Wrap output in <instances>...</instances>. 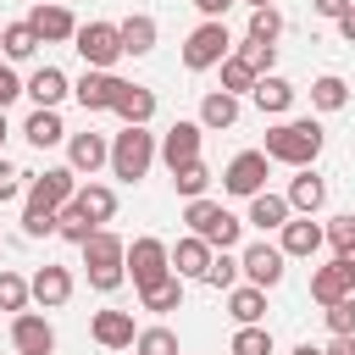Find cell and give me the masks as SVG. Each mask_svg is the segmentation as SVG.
Here are the masks:
<instances>
[{
    "instance_id": "23",
    "label": "cell",
    "mask_w": 355,
    "mask_h": 355,
    "mask_svg": "<svg viewBox=\"0 0 355 355\" xmlns=\"http://www.w3.org/2000/svg\"><path fill=\"white\" fill-rule=\"evenodd\" d=\"M322 244H327V227H316L311 216H300V222H283V244H277L283 255H316Z\"/></svg>"
},
{
    "instance_id": "15",
    "label": "cell",
    "mask_w": 355,
    "mask_h": 355,
    "mask_svg": "<svg viewBox=\"0 0 355 355\" xmlns=\"http://www.w3.org/2000/svg\"><path fill=\"white\" fill-rule=\"evenodd\" d=\"M67 166L94 178L100 166H111V144H105L100 133H72V139H67Z\"/></svg>"
},
{
    "instance_id": "26",
    "label": "cell",
    "mask_w": 355,
    "mask_h": 355,
    "mask_svg": "<svg viewBox=\"0 0 355 355\" xmlns=\"http://www.w3.org/2000/svg\"><path fill=\"white\" fill-rule=\"evenodd\" d=\"M239 122V94H227V89H211L205 100H200V128H233Z\"/></svg>"
},
{
    "instance_id": "4",
    "label": "cell",
    "mask_w": 355,
    "mask_h": 355,
    "mask_svg": "<svg viewBox=\"0 0 355 355\" xmlns=\"http://www.w3.org/2000/svg\"><path fill=\"white\" fill-rule=\"evenodd\" d=\"M155 155H161V144H155V133H144V128H122V133L111 139V172H116L122 183H139Z\"/></svg>"
},
{
    "instance_id": "51",
    "label": "cell",
    "mask_w": 355,
    "mask_h": 355,
    "mask_svg": "<svg viewBox=\"0 0 355 355\" xmlns=\"http://www.w3.org/2000/svg\"><path fill=\"white\" fill-rule=\"evenodd\" d=\"M338 33H344V39H349V44H355V6H349V11H344V17H338Z\"/></svg>"
},
{
    "instance_id": "38",
    "label": "cell",
    "mask_w": 355,
    "mask_h": 355,
    "mask_svg": "<svg viewBox=\"0 0 355 355\" xmlns=\"http://www.w3.org/2000/svg\"><path fill=\"white\" fill-rule=\"evenodd\" d=\"M277 33H283V11H277V6H261V11H250V33H244V39L277 44Z\"/></svg>"
},
{
    "instance_id": "5",
    "label": "cell",
    "mask_w": 355,
    "mask_h": 355,
    "mask_svg": "<svg viewBox=\"0 0 355 355\" xmlns=\"http://www.w3.org/2000/svg\"><path fill=\"white\" fill-rule=\"evenodd\" d=\"M128 277H133V288L144 294V288H155V283H166V277H178L172 272V250L161 244V239H133L128 244Z\"/></svg>"
},
{
    "instance_id": "7",
    "label": "cell",
    "mask_w": 355,
    "mask_h": 355,
    "mask_svg": "<svg viewBox=\"0 0 355 355\" xmlns=\"http://www.w3.org/2000/svg\"><path fill=\"white\" fill-rule=\"evenodd\" d=\"M227 50H233V33H227V22H200V28L183 39V67H189V72L222 67V61H227Z\"/></svg>"
},
{
    "instance_id": "29",
    "label": "cell",
    "mask_w": 355,
    "mask_h": 355,
    "mask_svg": "<svg viewBox=\"0 0 355 355\" xmlns=\"http://www.w3.org/2000/svg\"><path fill=\"white\" fill-rule=\"evenodd\" d=\"M22 139H28V144H39V150H44V144H61V139H67L61 111H33V116L22 122Z\"/></svg>"
},
{
    "instance_id": "14",
    "label": "cell",
    "mask_w": 355,
    "mask_h": 355,
    "mask_svg": "<svg viewBox=\"0 0 355 355\" xmlns=\"http://www.w3.org/2000/svg\"><path fill=\"white\" fill-rule=\"evenodd\" d=\"M11 344H17L22 355H50V349H55V327H50L39 311H22V316L11 322Z\"/></svg>"
},
{
    "instance_id": "10",
    "label": "cell",
    "mask_w": 355,
    "mask_h": 355,
    "mask_svg": "<svg viewBox=\"0 0 355 355\" xmlns=\"http://www.w3.org/2000/svg\"><path fill=\"white\" fill-rule=\"evenodd\" d=\"M122 89H128V78H116V72H83V78L72 83V94H78L83 111H116Z\"/></svg>"
},
{
    "instance_id": "46",
    "label": "cell",
    "mask_w": 355,
    "mask_h": 355,
    "mask_svg": "<svg viewBox=\"0 0 355 355\" xmlns=\"http://www.w3.org/2000/svg\"><path fill=\"white\" fill-rule=\"evenodd\" d=\"M17 94H28V83H22V78H17V72H11L6 61H0V111H6V105H11Z\"/></svg>"
},
{
    "instance_id": "42",
    "label": "cell",
    "mask_w": 355,
    "mask_h": 355,
    "mask_svg": "<svg viewBox=\"0 0 355 355\" xmlns=\"http://www.w3.org/2000/svg\"><path fill=\"white\" fill-rule=\"evenodd\" d=\"M327 327H333V338H355V294L327 305Z\"/></svg>"
},
{
    "instance_id": "11",
    "label": "cell",
    "mask_w": 355,
    "mask_h": 355,
    "mask_svg": "<svg viewBox=\"0 0 355 355\" xmlns=\"http://www.w3.org/2000/svg\"><path fill=\"white\" fill-rule=\"evenodd\" d=\"M28 28L39 33V44H61V39H78V22H72V11H67V6H55V0H39V6L28 11Z\"/></svg>"
},
{
    "instance_id": "31",
    "label": "cell",
    "mask_w": 355,
    "mask_h": 355,
    "mask_svg": "<svg viewBox=\"0 0 355 355\" xmlns=\"http://www.w3.org/2000/svg\"><path fill=\"white\" fill-rule=\"evenodd\" d=\"M0 50H6V61H28V55L39 50V33H33L28 22H6V28H0Z\"/></svg>"
},
{
    "instance_id": "30",
    "label": "cell",
    "mask_w": 355,
    "mask_h": 355,
    "mask_svg": "<svg viewBox=\"0 0 355 355\" xmlns=\"http://www.w3.org/2000/svg\"><path fill=\"white\" fill-rule=\"evenodd\" d=\"M78 211L100 227V222H111V216H116V194H111L105 183H83V189H78Z\"/></svg>"
},
{
    "instance_id": "54",
    "label": "cell",
    "mask_w": 355,
    "mask_h": 355,
    "mask_svg": "<svg viewBox=\"0 0 355 355\" xmlns=\"http://www.w3.org/2000/svg\"><path fill=\"white\" fill-rule=\"evenodd\" d=\"M6 133H11V128H6V111H0V144H6Z\"/></svg>"
},
{
    "instance_id": "22",
    "label": "cell",
    "mask_w": 355,
    "mask_h": 355,
    "mask_svg": "<svg viewBox=\"0 0 355 355\" xmlns=\"http://www.w3.org/2000/svg\"><path fill=\"white\" fill-rule=\"evenodd\" d=\"M288 205H294V211H305V216H316V211L327 205V183H322L311 166H300V172H294V183H288Z\"/></svg>"
},
{
    "instance_id": "18",
    "label": "cell",
    "mask_w": 355,
    "mask_h": 355,
    "mask_svg": "<svg viewBox=\"0 0 355 355\" xmlns=\"http://www.w3.org/2000/svg\"><path fill=\"white\" fill-rule=\"evenodd\" d=\"M28 94H33V111H55V105L72 94V83H67L61 67H39V72L28 78Z\"/></svg>"
},
{
    "instance_id": "36",
    "label": "cell",
    "mask_w": 355,
    "mask_h": 355,
    "mask_svg": "<svg viewBox=\"0 0 355 355\" xmlns=\"http://www.w3.org/2000/svg\"><path fill=\"white\" fill-rule=\"evenodd\" d=\"M28 300H33V283L28 277H17L11 266H0V311H28Z\"/></svg>"
},
{
    "instance_id": "47",
    "label": "cell",
    "mask_w": 355,
    "mask_h": 355,
    "mask_svg": "<svg viewBox=\"0 0 355 355\" xmlns=\"http://www.w3.org/2000/svg\"><path fill=\"white\" fill-rule=\"evenodd\" d=\"M17 194H22V172L11 161H0V200H17Z\"/></svg>"
},
{
    "instance_id": "41",
    "label": "cell",
    "mask_w": 355,
    "mask_h": 355,
    "mask_svg": "<svg viewBox=\"0 0 355 355\" xmlns=\"http://www.w3.org/2000/svg\"><path fill=\"white\" fill-rule=\"evenodd\" d=\"M233 355H272V333L266 327H239L233 333Z\"/></svg>"
},
{
    "instance_id": "52",
    "label": "cell",
    "mask_w": 355,
    "mask_h": 355,
    "mask_svg": "<svg viewBox=\"0 0 355 355\" xmlns=\"http://www.w3.org/2000/svg\"><path fill=\"white\" fill-rule=\"evenodd\" d=\"M338 266H344V277L355 283V250H344V255H338Z\"/></svg>"
},
{
    "instance_id": "2",
    "label": "cell",
    "mask_w": 355,
    "mask_h": 355,
    "mask_svg": "<svg viewBox=\"0 0 355 355\" xmlns=\"http://www.w3.org/2000/svg\"><path fill=\"white\" fill-rule=\"evenodd\" d=\"M83 272H89V288H100V294L122 288V277H128V244H122L111 227H100V233L83 244Z\"/></svg>"
},
{
    "instance_id": "1",
    "label": "cell",
    "mask_w": 355,
    "mask_h": 355,
    "mask_svg": "<svg viewBox=\"0 0 355 355\" xmlns=\"http://www.w3.org/2000/svg\"><path fill=\"white\" fill-rule=\"evenodd\" d=\"M322 144H327V133H322V122H311V116H294V122H277V128H266V161H283V166H311L316 155H322Z\"/></svg>"
},
{
    "instance_id": "37",
    "label": "cell",
    "mask_w": 355,
    "mask_h": 355,
    "mask_svg": "<svg viewBox=\"0 0 355 355\" xmlns=\"http://www.w3.org/2000/svg\"><path fill=\"white\" fill-rule=\"evenodd\" d=\"M139 300H144V311H155V316H166V311H178V305H183V277H166V283H155V288H144Z\"/></svg>"
},
{
    "instance_id": "45",
    "label": "cell",
    "mask_w": 355,
    "mask_h": 355,
    "mask_svg": "<svg viewBox=\"0 0 355 355\" xmlns=\"http://www.w3.org/2000/svg\"><path fill=\"white\" fill-rule=\"evenodd\" d=\"M327 244L344 255V250H355V216H333L327 222Z\"/></svg>"
},
{
    "instance_id": "34",
    "label": "cell",
    "mask_w": 355,
    "mask_h": 355,
    "mask_svg": "<svg viewBox=\"0 0 355 355\" xmlns=\"http://www.w3.org/2000/svg\"><path fill=\"white\" fill-rule=\"evenodd\" d=\"M255 83H261V72H255L244 55H227V61H222V89H227V94H255Z\"/></svg>"
},
{
    "instance_id": "9",
    "label": "cell",
    "mask_w": 355,
    "mask_h": 355,
    "mask_svg": "<svg viewBox=\"0 0 355 355\" xmlns=\"http://www.w3.org/2000/svg\"><path fill=\"white\" fill-rule=\"evenodd\" d=\"M222 189L239 194V200H255L266 189V150H239L227 161V172H222Z\"/></svg>"
},
{
    "instance_id": "8",
    "label": "cell",
    "mask_w": 355,
    "mask_h": 355,
    "mask_svg": "<svg viewBox=\"0 0 355 355\" xmlns=\"http://www.w3.org/2000/svg\"><path fill=\"white\" fill-rule=\"evenodd\" d=\"M78 200V172L72 166H50L28 183V211H61Z\"/></svg>"
},
{
    "instance_id": "24",
    "label": "cell",
    "mask_w": 355,
    "mask_h": 355,
    "mask_svg": "<svg viewBox=\"0 0 355 355\" xmlns=\"http://www.w3.org/2000/svg\"><path fill=\"white\" fill-rule=\"evenodd\" d=\"M116 116H122V128H144V122L155 116V89L128 83V89H122V100H116Z\"/></svg>"
},
{
    "instance_id": "55",
    "label": "cell",
    "mask_w": 355,
    "mask_h": 355,
    "mask_svg": "<svg viewBox=\"0 0 355 355\" xmlns=\"http://www.w3.org/2000/svg\"><path fill=\"white\" fill-rule=\"evenodd\" d=\"M244 6H250V11H261V6H272V0H244Z\"/></svg>"
},
{
    "instance_id": "49",
    "label": "cell",
    "mask_w": 355,
    "mask_h": 355,
    "mask_svg": "<svg viewBox=\"0 0 355 355\" xmlns=\"http://www.w3.org/2000/svg\"><path fill=\"white\" fill-rule=\"evenodd\" d=\"M194 6H200V11H205V22H222V11H227V6H233V0H194Z\"/></svg>"
},
{
    "instance_id": "3",
    "label": "cell",
    "mask_w": 355,
    "mask_h": 355,
    "mask_svg": "<svg viewBox=\"0 0 355 355\" xmlns=\"http://www.w3.org/2000/svg\"><path fill=\"white\" fill-rule=\"evenodd\" d=\"M183 222H189V233L205 239L211 250H233V244H239V227H244V222H239L227 205H216V200H189V205H183Z\"/></svg>"
},
{
    "instance_id": "28",
    "label": "cell",
    "mask_w": 355,
    "mask_h": 355,
    "mask_svg": "<svg viewBox=\"0 0 355 355\" xmlns=\"http://www.w3.org/2000/svg\"><path fill=\"white\" fill-rule=\"evenodd\" d=\"M288 211H294V205H288V194H266V189H261V194L250 200V222H255L261 233L283 227V222H288Z\"/></svg>"
},
{
    "instance_id": "56",
    "label": "cell",
    "mask_w": 355,
    "mask_h": 355,
    "mask_svg": "<svg viewBox=\"0 0 355 355\" xmlns=\"http://www.w3.org/2000/svg\"><path fill=\"white\" fill-rule=\"evenodd\" d=\"M55 6H61V0H55Z\"/></svg>"
},
{
    "instance_id": "12",
    "label": "cell",
    "mask_w": 355,
    "mask_h": 355,
    "mask_svg": "<svg viewBox=\"0 0 355 355\" xmlns=\"http://www.w3.org/2000/svg\"><path fill=\"white\" fill-rule=\"evenodd\" d=\"M283 261H288V255H283L277 244H250V250L239 255V266H244V277H250L255 288H277V283H283Z\"/></svg>"
},
{
    "instance_id": "20",
    "label": "cell",
    "mask_w": 355,
    "mask_h": 355,
    "mask_svg": "<svg viewBox=\"0 0 355 355\" xmlns=\"http://www.w3.org/2000/svg\"><path fill=\"white\" fill-rule=\"evenodd\" d=\"M227 316H233L239 327H261V316H266V288H255V283L227 288Z\"/></svg>"
},
{
    "instance_id": "32",
    "label": "cell",
    "mask_w": 355,
    "mask_h": 355,
    "mask_svg": "<svg viewBox=\"0 0 355 355\" xmlns=\"http://www.w3.org/2000/svg\"><path fill=\"white\" fill-rule=\"evenodd\" d=\"M344 100H349V83H344L338 72H322V78L311 83V105H316V111H344Z\"/></svg>"
},
{
    "instance_id": "25",
    "label": "cell",
    "mask_w": 355,
    "mask_h": 355,
    "mask_svg": "<svg viewBox=\"0 0 355 355\" xmlns=\"http://www.w3.org/2000/svg\"><path fill=\"white\" fill-rule=\"evenodd\" d=\"M250 100H255L266 116H283V111L294 105V83H288V78H277V72H266V78L255 83V94H250Z\"/></svg>"
},
{
    "instance_id": "16",
    "label": "cell",
    "mask_w": 355,
    "mask_h": 355,
    "mask_svg": "<svg viewBox=\"0 0 355 355\" xmlns=\"http://www.w3.org/2000/svg\"><path fill=\"white\" fill-rule=\"evenodd\" d=\"M89 333H94V344H100V349H128V344L139 338V327H133V316H128V311H94Z\"/></svg>"
},
{
    "instance_id": "27",
    "label": "cell",
    "mask_w": 355,
    "mask_h": 355,
    "mask_svg": "<svg viewBox=\"0 0 355 355\" xmlns=\"http://www.w3.org/2000/svg\"><path fill=\"white\" fill-rule=\"evenodd\" d=\"M349 288H355V283L344 277V266H338V261H333V266H316V272H311V300H316V305H338V300H344Z\"/></svg>"
},
{
    "instance_id": "53",
    "label": "cell",
    "mask_w": 355,
    "mask_h": 355,
    "mask_svg": "<svg viewBox=\"0 0 355 355\" xmlns=\"http://www.w3.org/2000/svg\"><path fill=\"white\" fill-rule=\"evenodd\" d=\"M294 355H322V349H316V344H300V349H294Z\"/></svg>"
},
{
    "instance_id": "43",
    "label": "cell",
    "mask_w": 355,
    "mask_h": 355,
    "mask_svg": "<svg viewBox=\"0 0 355 355\" xmlns=\"http://www.w3.org/2000/svg\"><path fill=\"white\" fill-rule=\"evenodd\" d=\"M233 55H244V61H250V67H255V72L266 78V72H272V61H277V44H261V39H244V44L233 50Z\"/></svg>"
},
{
    "instance_id": "39",
    "label": "cell",
    "mask_w": 355,
    "mask_h": 355,
    "mask_svg": "<svg viewBox=\"0 0 355 355\" xmlns=\"http://www.w3.org/2000/svg\"><path fill=\"white\" fill-rule=\"evenodd\" d=\"M133 349H139V355H178V333H172V327H139Z\"/></svg>"
},
{
    "instance_id": "40",
    "label": "cell",
    "mask_w": 355,
    "mask_h": 355,
    "mask_svg": "<svg viewBox=\"0 0 355 355\" xmlns=\"http://www.w3.org/2000/svg\"><path fill=\"white\" fill-rule=\"evenodd\" d=\"M239 272H244V266H239V255H227V250H222V255L211 261L205 283H211V288H239Z\"/></svg>"
},
{
    "instance_id": "13",
    "label": "cell",
    "mask_w": 355,
    "mask_h": 355,
    "mask_svg": "<svg viewBox=\"0 0 355 355\" xmlns=\"http://www.w3.org/2000/svg\"><path fill=\"white\" fill-rule=\"evenodd\" d=\"M200 139H205V128L200 122H172L166 128V139H161V161L178 172V166H189V161H200Z\"/></svg>"
},
{
    "instance_id": "35",
    "label": "cell",
    "mask_w": 355,
    "mask_h": 355,
    "mask_svg": "<svg viewBox=\"0 0 355 355\" xmlns=\"http://www.w3.org/2000/svg\"><path fill=\"white\" fill-rule=\"evenodd\" d=\"M172 189H178L183 200H205V189H211V166H205V161L178 166V172H172Z\"/></svg>"
},
{
    "instance_id": "33",
    "label": "cell",
    "mask_w": 355,
    "mask_h": 355,
    "mask_svg": "<svg viewBox=\"0 0 355 355\" xmlns=\"http://www.w3.org/2000/svg\"><path fill=\"white\" fill-rule=\"evenodd\" d=\"M55 233H61L67 244H78V250H83V244H89V239H94L100 227H94V222H89L83 211H78V200H72V205H61V216H55Z\"/></svg>"
},
{
    "instance_id": "48",
    "label": "cell",
    "mask_w": 355,
    "mask_h": 355,
    "mask_svg": "<svg viewBox=\"0 0 355 355\" xmlns=\"http://www.w3.org/2000/svg\"><path fill=\"white\" fill-rule=\"evenodd\" d=\"M349 6H355V0H311V11H316V17H333V22H338Z\"/></svg>"
},
{
    "instance_id": "21",
    "label": "cell",
    "mask_w": 355,
    "mask_h": 355,
    "mask_svg": "<svg viewBox=\"0 0 355 355\" xmlns=\"http://www.w3.org/2000/svg\"><path fill=\"white\" fill-rule=\"evenodd\" d=\"M116 28H122V55H150V50H155V33H161V28H155L150 11H133V17H122Z\"/></svg>"
},
{
    "instance_id": "6",
    "label": "cell",
    "mask_w": 355,
    "mask_h": 355,
    "mask_svg": "<svg viewBox=\"0 0 355 355\" xmlns=\"http://www.w3.org/2000/svg\"><path fill=\"white\" fill-rule=\"evenodd\" d=\"M72 50L89 61V72H111L116 55H122V28H116V22H78Z\"/></svg>"
},
{
    "instance_id": "50",
    "label": "cell",
    "mask_w": 355,
    "mask_h": 355,
    "mask_svg": "<svg viewBox=\"0 0 355 355\" xmlns=\"http://www.w3.org/2000/svg\"><path fill=\"white\" fill-rule=\"evenodd\" d=\"M322 355H355V338H333V344H327Z\"/></svg>"
},
{
    "instance_id": "19",
    "label": "cell",
    "mask_w": 355,
    "mask_h": 355,
    "mask_svg": "<svg viewBox=\"0 0 355 355\" xmlns=\"http://www.w3.org/2000/svg\"><path fill=\"white\" fill-rule=\"evenodd\" d=\"M211 261H216V250H211L205 239H194V233L178 239V250H172V272H178V277H200V283H205Z\"/></svg>"
},
{
    "instance_id": "44",
    "label": "cell",
    "mask_w": 355,
    "mask_h": 355,
    "mask_svg": "<svg viewBox=\"0 0 355 355\" xmlns=\"http://www.w3.org/2000/svg\"><path fill=\"white\" fill-rule=\"evenodd\" d=\"M55 216H61V211H22V233H28V239H50V233H55Z\"/></svg>"
},
{
    "instance_id": "17",
    "label": "cell",
    "mask_w": 355,
    "mask_h": 355,
    "mask_svg": "<svg viewBox=\"0 0 355 355\" xmlns=\"http://www.w3.org/2000/svg\"><path fill=\"white\" fill-rule=\"evenodd\" d=\"M28 283H33V300H39L44 311H55V305H67V300H72V272H67V266H50V261H44Z\"/></svg>"
}]
</instances>
